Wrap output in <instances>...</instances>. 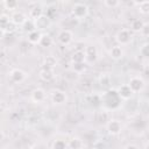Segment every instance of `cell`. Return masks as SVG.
I'll return each instance as SVG.
<instances>
[{"label":"cell","mask_w":149,"mask_h":149,"mask_svg":"<svg viewBox=\"0 0 149 149\" xmlns=\"http://www.w3.org/2000/svg\"><path fill=\"white\" fill-rule=\"evenodd\" d=\"M144 80L142 77H139V76H134L129 79L128 81V86L130 87V90L134 92V93H137V92H141L143 88H144Z\"/></svg>","instance_id":"6da1fadb"},{"label":"cell","mask_w":149,"mask_h":149,"mask_svg":"<svg viewBox=\"0 0 149 149\" xmlns=\"http://www.w3.org/2000/svg\"><path fill=\"white\" fill-rule=\"evenodd\" d=\"M133 36H132V33L128 30V29H121L118 31L116 36H115V40L116 42L119 43V45H127L130 43Z\"/></svg>","instance_id":"7a4b0ae2"},{"label":"cell","mask_w":149,"mask_h":149,"mask_svg":"<svg viewBox=\"0 0 149 149\" xmlns=\"http://www.w3.org/2000/svg\"><path fill=\"white\" fill-rule=\"evenodd\" d=\"M72 14L76 19H83L85 17L87 14H88V8L86 5L84 3H76L73 7H72Z\"/></svg>","instance_id":"3957f363"},{"label":"cell","mask_w":149,"mask_h":149,"mask_svg":"<svg viewBox=\"0 0 149 149\" xmlns=\"http://www.w3.org/2000/svg\"><path fill=\"white\" fill-rule=\"evenodd\" d=\"M34 24H35V28L37 30H44L49 27L50 24V17H48L47 15H40L37 19L34 20Z\"/></svg>","instance_id":"277c9868"},{"label":"cell","mask_w":149,"mask_h":149,"mask_svg":"<svg viewBox=\"0 0 149 149\" xmlns=\"http://www.w3.org/2000/svg\"><path fill=\"white\" fill-rule=\"evenodd\" d=\"M72 38H73V34H72V31L69 30V29H64V30H62V31L58 34V41H59V43L63 44V45L70 44V43L72 42Z\"/></svg>","instance_id":"5b68a950"},{"label":"cell","mask_w":149,"mask_h":149,"mask_svg":"<svg viewBox=\"0 0 149 149\" xmlns=\"http://www.w3.org/2000/svg\"><path fill=\"white\" fill-rule=\"evenodd\" d=\"M116 92H118V95L120 97V99H123V100L130 99V98L133 97V94H134V92L130 90V87L128 86V84L121 85V86L116 90Z\"/></svg>","instance_id":"8992f818"},{"label":"cell","mask_w":149,"mask_h":149,"mask_svg":"<svg viewBox=\"0 0 149 149\" xmlns=\"http://www.w3.org/2000/svg\"><path fill=\"white\" fill-rule=\"evenodd\" d=\"M121 129H122V125H121L120 121H118V120H109L108 121V123H107V132L111 135L120 134Z\"/></svg>","instance_id":"52a82bcc"},{"label":"cell","mask_w":149,"mask_h":149,"mask_svg":"<svg viewBox=\"0 0 149 149\" xmlns=\"http://www.w3.org/2000/svg\"><path fill=\"white\" fill-rule=\"evenodd\" d=\"M9 77L14 83H21L26 79V72L21 69H13L9 73Z\"/></svg>","instance_id":"ba28073f"},{"label":"cell","mask_w":149,"mask_h":149,"mask_svg":"<svg viewBox=\"0 0 149 149\" xmlns=\"http://www.w3.org/2000/svg\"><path fill=\"white\" fill-rule=\"evenodd\" d=\"M51 100L54 104H57V105H61V104H64L65 100H66V95L63 91L61 90H55L52 91L51 93Z\"/></svg>","instance_id":"9c48e42d"},{"label":"cell","mask_w":149,"mask_h":149,"mask_svg":"<svg viewBox=\"0 0 149 149\" xmlns=\"http://www.w3.org/2000/svg\"><path fill=\"white\" fill-rule=\"evenodd\" d=\"M45 99V92L42 88H35L31 92V100L34 102H42Z\"/></svg>","instance_id":"30bf717a"},{"label":"cell","mask_w":149,"mask_h":149,"mask_svg":"<svg viewBox=\"0 0 149 149\" xmlns=\"http://www.w3.org/2000/svg\"><path fill=\"white\" fill-rule=\"evenodd\" d=\"M85 56H86V59L93 62L97 59V56H98V52H97V49L94 45H88L85 48Z\"/></svg>","instance_id":"8fae6325"},{"label":"cell","mask_w":149,"mask_h":149,"mask_svg":"<svg viewBox=\"0 0 149 149\" xmlns=\"http://www.w3.org/2000/svg\"><path fill=\"white\" fill-rule=\"evenodd\" d=\"M40 78L44 81H50L52 78H54V70L52 69H45V68H42L40 73H38Z\"/></svg>","instance_id":"7c38bea8"},{"label":"cell","mask_w":149,"mask_h":149,"mask_svg":"<svg viewBox=\"0 0 149 149\" xmlns=\"http://www.w3.org/2000/svg\"><path fill=\"white\" fill-rule=\"evenodd\" d=\"M41 35H42V34L40 33V30L35 29V30H33V31H29V33H28L27 40H28V42H29V43H31V44H38L40 38H41Z\"/></svg>","instance_id":"4fadbf2b"},{"label":"cell","mask_w":149,"mask_h":149,"mask_svg":"<svg viewBox=\"0 0 149 149\" xmlns=\"http://www.w3.org/2000/svg\"><path fill=\"white\" fill-rule=\"evenodd\" d=\"M85 61H86V56H85L84 50H76L71 56V62L72 63H81V62H85Z\"/></svg>","instance_id":"5bb4252c"},{"label":"cell","mask_w":149,"mask_h":149,"mask_svg":"<svg viewBox=\"0 0 149 149\" xmlns=\"http://www.w3.org/2000/svg\"><path fill=\"white\" fill-rule=\"evenodd\" d=\"M109 56L113 59H120L123 56V49L120 45H114L109 50Z\"/></svg>","instance_id":"9a60e30c"},{"label":"cell","mask_w":149,"mask_h":149,"mask_svg":"<svg viewBox=\"0 0 149 149\" xmlns=\"http://www.w3.org/2000/svg\"><path fill=\"white\" fill-rule=\"evenodd\" d=\"M27 19H26V15L23 14V13H21V12H15L13 15H12V17H10V21L13 22V23H15L16 26H22V23L26 21Z\"/></svg>","instance_id":"2e32d148"},{"label":"cell","mask_w":149,"mask_h":149,"mask_svg":"<svg viewBox=\"0 0 149 149\" xmlns=\"http://www.w3.org/2000/svg\"><path fill=\"white\" fill-rule=\"evenodd\" d=\"M52 43H54V41H52V37H51L50 35H48V34L41 35V38H40V42H38V44H40L41 47H43V48H49V47L52 45Z\"/></svg>","instance_id":"e0dca14e"},{"label":"cell","mask_w":149,"mask_h":149,"mask_svg":"<svg viewBox=\"0 0 149 149\" xmlns=\"http://www.w3.org/2000/svg\"><path fill=\"white\" fill-rule=\"evenodd\" d=\"M56 64H57V61H56V58L54 56H47L44 58V62H43V68H45V69H52L54 70V68L56 66Z\"/></svg>","instance_id":"ac0fdd59"},{"label":"cell","mask_w":149,"mask_h":149,"mask_svg":"<svg viewBox=\"0 0 149 149\" xmlns=\"http://www.w3.org/2000/svg\"><path fill=\"white\" fill-rule=\"evenodd\" d=\"M83 147H84V142L78 137L71 139L68 143V148H71V149H79V148H83Z\"/></svg>","instance_id":"d6986e66"},{"label":"cell","mask_w":149,"mask_h":149,"mask_svg":"<svg viewBox=\"0 0 149 149\" xmlns=\"http://www.w3.org/2000/svg\"><path fill=\"white\" fill-rule=\"evenodd\" d=\"M22 27H23V30L24 31H33V30H35L36 28H35V24H34V20L31 19V20H29V19H27L23 23H22Z\"/></svg>","instance_id":"ffe728a7"},{"label":"cell","mask_w":149,"mask_h":149,"mask_svg":"<svg viewBox=\"0 0 149 149\" xmlns=\"http://www.w3.org/2000/svg\"><path fill=\"white\" fill-rule=\"evenodd\" d=\"M142 26H143V22H142L140 19H135V20H133L132 23H130V29H132L133 31L139 33V31L141 30Z\"/></svg>","instance_id":"44dd1931"},{"label":"cell","mask_w":149,"mask_h":149,"mask_svg":"<svg viewBox=\"0 0 149 149\" xmlns=\"http://www.w3.org/2000/svg\"><path fill=\"white\" fill-rule=\"evenodd\" d=\"M40 15H42V8H41L40 6H35V7H33V8L30 9V12H29V16H30L33 20L37 19Z\"/></svg>","instance_id":"7402d4cb"},{"label":"cell","mask_w":149,"mask_h":149,"mask_svg":"<svg viewBox=\"0 0 149 149\" xmlns=\"http://www.w3.org/2000/svg\"><path fill=\"white\" fill-rule=\"evenodd\" d=\"M72 69L76 73H81L85 71L86 69V64L85 62H81V63H72Z\"/></svg>","instance_id":"603a6c76"},{"label":"cell","mask_w":149,"mask_h":149,"mask_svg":"<svg viewBox=\"0 0 149 149\" xmlns=\"http://www.w3.org/2000/svg\"><path fill=\"white\" fill-rule=\"evenodd\" d=\"M9 22H10L9 16H7V15H5V14L0 15V29H2V30L5 31V29H6V27H7V24H8Z\"/></svg>","instance_id":"cb8c5ba5"},{"label":"cell","mask_w":149,"mask_h":149,"mask_svg":"<svg viewBox=\"0 0 149 149\" xmlns=\"http://www.w3.org/2000/svg\"><path fill=\"white\" fill-rule=\"evenodd\" d=\"M51 147L54 149H65L68 147V144L65 143L64 140H55L54 143L51 144Z\"/></svg>","instance_id":"d4e9b609"},{"label":"cell","mask_w":149,"mask_h":149,"mask_svg":"<svg viewBox=\"0 0 149 149\" xmlns=\"http://www.w3.org/2000/svg\"><path fill=\"white\" fill-rule=\"evenodd\" d=\"M5 7L7 8V9H9V10H13V9H15L16 7H17V0H5Z\"/></svg>","instance_id":"484cf974"},{"label":"cell","mask_w":149,"mask_h":149,"mask_svg":"<svg viewBox=\"0 0 149 149\" xmlns=\"http://www.w3.org/2000/svg\"><path fill=\"white\" fill-rule=\"evenodd\" d=\"M105 2V6L108 7V8H115L119 6L120 3V0H104Z\"/></svg>","instance_id":"4316f807"},{"label":"cell","mask_w":149,"mask_h":149,"mask_svg":"<svg viewBox=\"0 0 149 149\" xmlns=\"http://www.w3.org/2000/svg\"><path fill=\"white\" fill-rule=\"evenodd\" d=\"M139 10L142 14H148L149 13V2L146 1V2H143L141 5H139Z\"/></svg>","instance_id":"83f0119b"},{"label":"cell","mask_w":149,"mask_h":149,"mask_svg":"<svg viewBox=\"0 0 149 149\" xmlns=\"http://www.w3.org/2000/svg\"><path fill=\"white\" fill-rule=\"evenodd\" d=\"M143 37H147L148 35H149V24L148 23H143V26H142V28H141V30L139 31Z\"/></svg>","instance_id":"f1b7e54d"},{"label":"cell","mask_w":149,"mask_h":149,"mask_svg":"<svg viewBox=\"0 0 149 149\" xmlns=\"http://www.w3.org/2000/svg\"><path fill=\"white\" fill-rule=\"evenodd\" d=\"M140 54H141V56H143V57H148L149 56V45L146 43L141 49H140Z\"/></svg>","instance_id":"f546056e"},{"label":"cell","mask_w":149,"mask_h":149,"mask_svg":"<svg viewBox=\"0 0 149 149\" xmlns=\"http://www.w3.org/2000/svg\"><path fill=\"white\" fill-rule=\"evenodd\" d=\"M109 81H111V78H109V76L108 74H102L101 77H100V84L101 85H104V86H106V85H108L109 84Z\"/></svg>","instance_id":"4dcf8cb0"},{"label":"cell","mask_w":149,"mask_h":149,"mask_svg":"<svg viewBox=\"0 0 149 149\" xmlns=\"http://www.w3.org/2000/svg\"><path fill=\"white\" fill-rule=\"evenodd\" d=\"M15 27H16V24L10 21V22L7 24V27H6V29H5V33H12V31H14V30H15Z\"/></svg>","instance_id":"1f68e13d"},{"label":"cell","mask_w":149,"mask_h":149,"mask_svg":"<svg viewBox=\"0 0 149 149\" xmlns=\"http://www.w3.org/2000/svg\"><path fill=\"white\" fill-rule=\"evenodd\" d=\"M125 148H126V149H137L139 146H136V144H127Z\"/></svg>","instance_id":"d6a6232c"},{"label":"cell","mask_w":149,"mask_h":149,"mask_svg":"<svg viewBox=\"0 0 149 149\" xmlns=\"http://www.w3.org/2000/svg\"><path fill=\"white\" fill-rule=\"evenodd\" d=\"M146 1H148V0H133V2H134L136 6H139V5H141V3L146 2Z\"/></svg>","instance_id":"836d02e7"},{"label":"cell","mask_w":149,"mask_h":149,"mask_svg":"<svg viewBox=\"0 0 149 149\" xmlns=\"http://www.w3.org/2000/svg\"><path fill=\"white\" fill-rule=\"evenodd\" d=\"M3 137H5V135H3V132H2L1 129H0V142H1L2 140H3Z\"/></svg>","instance_id":"e575fe53"},{"label":"cell","mask_w":149,"mask_h":149,"mask_svg":"<svg viewBox=\"0 0 149 149\" xmlns=\"http://www.w3.org/2000/svg\"><path fill=\"white\" fill-rule=\"evenodd\" d=\"M3 35H5V31H3L2 29H0V38H2V37H3Z\"/></svg>","instance_id":"d590c367"}]
</instances>
